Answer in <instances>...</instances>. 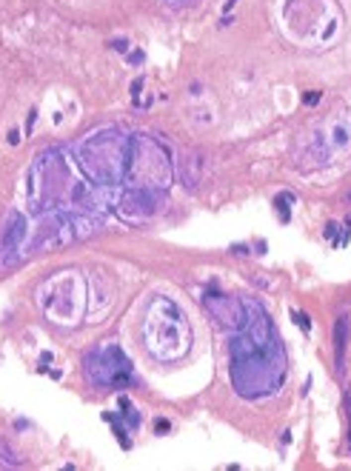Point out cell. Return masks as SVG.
<instances>
[{"label":"cell","mask_w":351,"mask_h":471,"mask_svg":"<svg viewBox=\"0 0 351 471\" xmlns=\"http://www.w3.org/2000/svg\"><path fill=\"white\" fill-rule=\"evenodd\" d=\"M26 192H29V203L37 214H43V211H71V214L89 211V214H97V211L112 208L114 203L109 186L77 180L69 169V163L63 160V151L57 149H46L34 157L32 169H29Z\"/></svg>","instance_id":"cell-2"},{"label":"cell","mask_w":351,"mask_h":471,"mask_svg":"<svg viewBox=\"0 0 351 471\" xmlns=\"http://www.w3.org/2000/svg\"><path fill=\"white\" fill-rule=\"evenodd\" d=\"M163 195L157 189H135L129 186V192L117 197V214L126 223H148L163 206Z\"/></svg>","instance_id":"cell-8"},{"label":"cell","mask_w":351,"mask_h":471,"mask_svg":"<svg viewBox=\"0 0 351 471\" xmlns=\"http://www.w3.org/2000/svg\"><path fill=\"white\" fill-rule=\"evenodd\" d=\"M143 343H146L148 354L163 363H174L189 354L192 326L174 300L163 297V294H154L148 300L146 314H143Z\"/></svg>","instance_id":"cell-4"},{"label":"cell","mask_w":351,"mask_h":471,"mask_svg":"<svg viewBox=\"0 0 351 471\" xmlns=\"http://www.w3.org/2000/svg\"><path fill=\"white\" fill-rule=\"evenodd\" d=\"M103 420L114 425V434H117V440H120V446H123V448H132V440H129V428H126V425L120 423V417H117V414L103 411Z\"/></svg>","instance_id":"cell-11"},{"label":"cell","mask_w":351,"mask_h":471,"mask_svg":"<svg viewBox=\"0 0 351 471\" xmlns=\"http://www.w3.org/2000/svg\"><path fill=\"white\" fill-rule=\"evenodd\" d=\"M291 314L297 317V326H300L303 332H308V329H311V326H308V317H306V314H300V311H291Z\"/></svg>","instance_id":"cell-16"},{"label":"cell","mask_w":351,"mask_h":471,"mask_svg":"<svg viewBox=\"0 0 351 471\" xmlns=\"http://www.w3.org/2000/svg\"><path fill=\"white\" fill-rule=\"evenodd\" d=\"M246 303V323L234 332L228 354H231V383L240 397H269L285 380V348L274 332L272 317L257 300Z\"/></svg>","instance_id":"cell-1"},{"label":"cell","mask_w":351,"mask_h":471,"mask_svg":"<svg viewBox=\"0 0 351 471\" xmlns=\"http://www.w3.org/2000/svg\"><path fill=\"white\" fill-rule=\"evenodd\" d=\"M69 154L83 177L97 186L117 189L126 183V169H129V135L117 129H100L89 137H80L77 143L69 146Z\"/></svg>","instance_id":"cell-3"},{"label":"cell","mask_w":351,"mask_h":471,"mask_svg":"<svg viewBox=\"0 0 351 471\" xmlns=\"http://www.w3.org/2000/svg\"><path fill=\"white\" fill-rule=\"evenodd\" d=\"M49 360H52V354H49V351H46V354L40 357V363H49ZM40 371H46V366H40Z\"/></svg>","instance_id":"cell-21"},{"label":"cell","mask_w":351,"mask_h":471,"mask_svg":"<svg viewBox=\"0 0 351 471\" xmlns=\"http://www.w3.org/2000/svg\"><path fill=\"white\" fill-rule=\"evenodd\" d=\"M9 143H11V146H17V143H20V132H17V129H11V132H9Z\"/></svg>","instance_id":"cell-18"},{"label":"cell","mask_w":351,"mask_h":471,"mask_svg":"<svg viewBox=\"0 0 351 471\" xmlns=\"http://www.w3.org/2000/svg\"><path fill=\"white\" fill-rule=\"evenodd\" d=\"M112 46H114V49H117V52H126V40H114Z\"/></svg>","instance_id":"cell-20"},{"label":"cell","mask_w":351,"mask_h":471,"mask_svg":"<svg viewBox=\"0 0 351 471\" xmlns=\"http://www.w3.org/2000/svg\"><path fill=\"white\" fill-rule=\"evenodd\" d=\"M346 329H349V323L346 317L337 320V329H334V345H337V368H343V345H346Z\"/></svg>","instance_id":"cell-12"},{"label":"cell","mask_w":351,"mask_h":471,"mask_svg":"<svg viewBox=\"0 0 351 471\" xmlns=\"http://www.w3.org/2000/svg\"><path fill=\"white\" fill-rule=\"evenodd\" d=\"M120 408H123V411H120V417H123L126 425H129V428L135 431L137 425H140V414L135 411V405L129 403V397H120Z\"/></svg>","instance_id":"cell-13"},{"label":"cell","mask_w":351,"mask_h":471,"mask_svg":"<svg viewBox=\"0 0 351 471\" xmlns=\"http://www.w3.org/2000/svg\"><path fill=\"white\" fill-rule=\"evenodd\" d=\"M37 306H40V311L46 314L49 323L63 326V329H74L89 309L86 277L80 274L77 269L55 271L37 288Z\"/></svg>","instance_id":"cell-5"},{"label":"cell","mask_w":351,"mask_h":471,"mask_svg":"<svg viewBox=\"0 0 351 471\" xmlns=\"http://www.w3.org/2000/svg\"><path fill=\"white\" fill-rule=\"evenodd\" d=\"M0 463H3V466H9V469H14V466H20V460L14 457V451H11V448L6 446L3 440H0Z\"/></svg>","instance_id":"cell-15"},{"label":"cell","mask_w":351,"mask_h":471,"mask_svg":"<svg viewBox=\"0 0 351 471\" xmlns=\"http://www.w3.org/2000/svg\"><path fill=\"white\" fill-rule=\"evenodd\" d=\"M314 103H320V92H308L306 94V106H314Z\"/></svg>","instance_id":"cell-17"},{"label":"cell","mask_w":351,"mask_h":471,"mask_svg":"<svg viewBox=\"0 0 351 471\" xmlns=\"http://www.w3.org/2000/svg\"><path fill=\"white\" fill-rule=\"evenodd\" d=\"M26 237H29L26 217L20 211H11L6 220V229H3V237H0V263H11L14 252L20 249V243H26Z\"/></svg>","instance_id":"cell-10"},{"label":"cell","mask_w":351,"mask_h":471,"mask_svg":"<svg viewBox=\"0 0 351 471\" xmlns=\"http://www.w3.org/2000/svg\"><path fill=\"white\" fill-rule=\"evenodd\" d=\"M160 428V431H169V420H157V423H154Z\"/></svg>","instance_id":"cell-19"},{"label":"cell","mask_w":351,"mask_h":471,"mask_svg":"<svg viewBox=\"0 0 351 471\" xmlns=\"http://www.w3.org/2000/svg\"><path fill=\"white\" fill-rule=\"evenodd\" d=\"M83 371L94 386H109V389H129L135 386L132 374V360L123 354L120 345H100L91 348L83 357Z\"/></svg>","instance_id":"cell-7"},{"label":"cell","mask_w":351,"mask_h":471,"mask_svg":"<svg viewBox=\"0 0 351 471\" xmlns=\"http://www.w3.org/2000/svg\"><path fill=\"white\" fill-rule=\"evenodd\" d=\"M203 306L214 317L217 326H223L228 332H237L246 323V303L240 297H231V294H223V291H214V288H206Z\"/></svg>","instance_id":"cell-9"},{"label":"cell","mask_w":351,"mask_h":471,"mask_svg":"<svg viewBox=\"0 0 351 471\" xmlns=\"http://www.w3.org/2000/svg\"><path fill=\"white\" fill-rule=\"evenodd\" d=\"M291 203H294V195H291V192H283V195H277V200H274L277 214H280L283 223H288V208H291Z\"/></svg>","instance_id":"cell-14"},{"label":"cell","mask_w":351,"mask_h":471,"mask_svg":"<svg viewBox=\"0 0 351 471\" xmlns=\"http://www.w3.org/2000/svg\"><path fill=\"white\" fill-rule=\"evenodd\" d=\"M174 180L169 151L148 135H129V169L126 183L135 189H157L166 192Z\"/></svg>","instance_id":"cell-6"}]
</instances>
